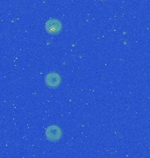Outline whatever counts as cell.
Instances as JSON below:
<instances>
[{
  "label": "cell",
  "mask_w": 150,
  "mask_h": 158,
  "mask_svg": "<svg viewBox=\"0 0 150 158\" xmlns=\"http://www.w3.org/2000/svg\"><path fill=\"white\" fill-rule=\"evenodd\" d=\"M46 30L50 34H58L61 30V23L56 19H50L46 23Z\"/></svg>",
  "instance_id": "cell-3"
},
{
  "label": "cell",
  "mask_w": 150,
  "mask_h": 158,
  "mask_svg": "<svg viewBox=\"0 0 150 158\" xmlns=\"http://www.w3.org/2000/svg\"><path fill=\"white\" fill-rule=\"evenodd\" d=\"M61 136H62V132L61 128L56 125H51L46 130V137L48 141L51 142H56L60 141Z\"/></svg>",
  "instance_id": "cell-1"
},
{
  "label": "cell",
  "mask_w": 150,
  "mask_h": 158,
  "mask_svg": "<svg viewBox=\"0 0 150 158\" xmlns=\"http://www.w3.org/2000/svg\"><path fill=\"white\" fill-rule=\"evenodd\" d=\"M61 76L57 72H50L45 77V83L49 88H57L61 84Z\"/></svg>",
  "instance_id": "cell-2"
}]
</instances>
